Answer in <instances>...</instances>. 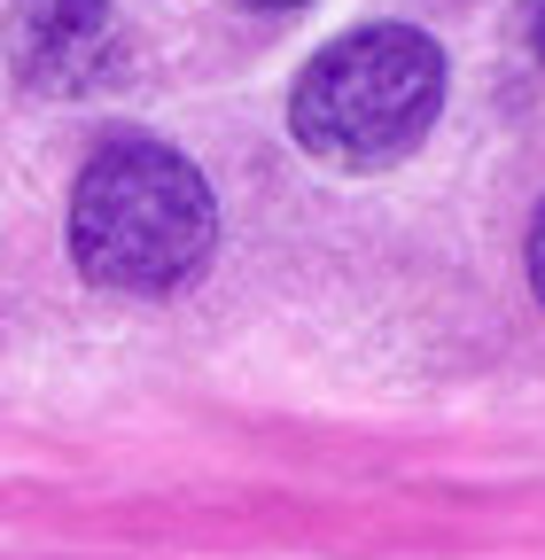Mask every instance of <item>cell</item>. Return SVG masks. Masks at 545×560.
<instances>
[{
    "mask_svg": "<svg viewBox=\"0 0 545 560\" xmlns=\"http://www.w3.org/2000/svg\"><path fill=\"white\" fill-rule=\"evenodd\" d=\"M219 202L202 172L164 140H109L71 187V257L94 289L164 296L202 272Z\"/></svg>",
    "mask_w": 545,
    "mask_h": 560,
    "instance_id": "obj_1",
    "label": "cell"
},
{
    "mask_svg": "<svg viewBox=\"0 0 545 560\" xmlns=\"http://www.w3.org/2000/svg\"><path fill=\"white\" fill-rule=\"evenodd\" d=\"M444 109V55L414 24H367L304 62L289 132L335 172H382L414 156Z\"/></svg>",
    "mask_w": 545,
    "mask_h": 560,
    "instance_id": "obj_2",
    "label": "cell"
},
{
    "mask_svg": "<svg viewBox=\"0 0 545 560\" xmlns=\"http://www.w3.org/2000/svg\"><path fill=\"white\" fill-rule=\"evenodd\" d=\"M9 62L47 102H86L125 70V24L109 0H24L9 16Z\"/></svg>",
    "mask_w": 545,
    "mask_h": 560,
    "instance_id": "obj_3",
    "label": "cell"
},
{
    "mask_svg": "<svg viewBox=\"0 0 545 560\" xmlns=\"http://www.w3.org/2000/svg\"><path fill=\"white\" fill-rule=\"evenodd\" d=\"M530 289L545 304V210H537V226H530Z\"/></svg>",
    "mask_w": 545,
    "mask_h": 560,
    "instance_id": "obj_4",
    "label": "cell"
},
{
    "mask_svg": "<svg viewBox=\"0 0 545 560\" xmlns=\"http://www.w3.org/2000/svg\"><path fill=\"white\" fill-rule=\"evenodd\" d=\"M530 47H537V62H545V0H530Z\"/></svg>",
    "mask_w": 545,
    "mask_h": 560,
    "instance_id": "obj_5",
    "label": "cell"
},
{
    "mask_svg": "<svg viewBox=\"0 0 545 560\" xmlns=\"http://www.w3.org/2000/svg\"><path fill=\"white\" fill-rule=\"evenodd\" d=\"M250 9H304V0H250Z\"/></svg>",
    "mask_w": 545,
    "mask_h": 560,
    "instance_id": "obj_6",
    "label": "cell"
}]
</instances>
